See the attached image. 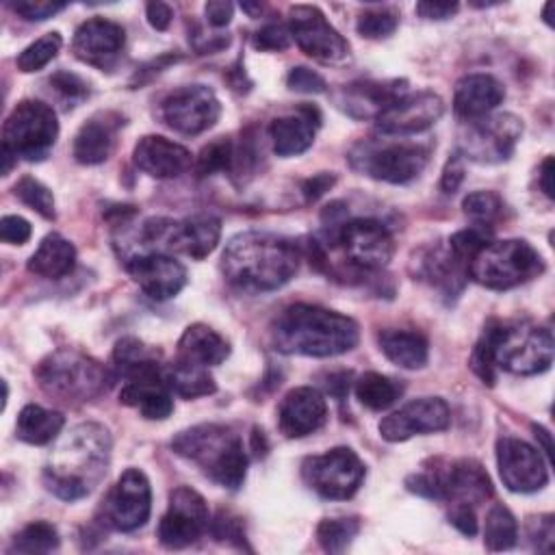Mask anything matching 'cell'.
I'll list each match as a JSON object with an SVG mask.
<instances>
[{
    "mask_svg": "<svg viewBox=\"0 0 555 555\" xmlns=\"http://www.w3.org/2000/svg\"><path fill=\"white\" fill-rule=\"evenodd\" d=\"M553 353L551 330L529 321L505 323L492 319L470 353V369L483 384L492 386L499 369L514 375L544 373L553 364Z\"/></svg>",
    "mask_w": 555,
    "mask_h": 555,
    "instance_id": "cell-1",
    "label": "cell"
},
{
    "mask_svg": "<svg viewBox=\"0 0 555 555\" xmlns=\"http://www.w3.org/2000/svg\"><path fill=\"white\" fill-rule=\"evenodd\" d=\"M304 249L297 241L273 232H241L221 254L223 278L245 293H269L284 286L299 269Z\"/></svg>",
    "mask_w": 555,
    "mask_h": 555,
    "instance_id": "cell-2",
    "label": "cell"
},
{
    "mask_svg": "<svg viewBox=\"0 0 555 555\" xmlns=\"http://www.w3.org/2000/svg\"><path fill=\"white\" fill-rule=\"evenodd\" d=\"M111 464V434L100 423H80L59 438L43 468L46 488L63 501L91 494Z\"/></svg>",
    "mask_w": 555,
    "mask_h": 555,
    "instance_id": "cell-3",
    "label": "cell"
},
{
    "mask_svg": "<svg viewBox=\"0 0 555 555\" xmlns=\"http://www.w3.org/2000/svg\"><path fill=\"white\" fill-rule=\"evenodd\" d=\"M358 338V323L351 317L312 304L284 308L271 327L275 349L288 356L332 358L351 351Z\"/></svg>",
    "mask_w": 555,
    "mask_h": 555,
    "instance_id": "cell-4",
    "label": "cell"
},
{
    "mask_svg": "<svg viewBox=\"0 0 555 555\" xmlns=\"http://www.w3.org/2000/svg\"><path fill=\"white\" fill-rule=\"evenodd\" d=\"M171 449L195 462L212 481L236 490L245 481L247 453L243 440L228 425L202 423L173 436Z\"/></svg>",
    "mask_w": 555,
    "mask_h": 555,
    "instance_id": "cell-5",
    "label": "cell"
},
{
    "mask_svg": "<svg viewBox=\"0 0 555 555\" xmlns=\"http://www.w3.org/2000/svg\"><path fill=\"white\" fill-rule=\"evenodd\" d=\"M35 377L48 397L65 403L91 401L113 382L106 366L74 349H56L46 356L37 364Z\"/></svg>",
    "mask_w": 555,
    "mask_h": 555,
    "instance_id": "cell-6",
    "label": "cell"
},
{
    "mask_svg": "<svg viewBox=\"0 0 555 555\" xmlns=\"http://www.w3.org/2000/svg\"><path fill=\"white\" fill-rule=\"evenodd\" d=\"M544 271L540 251L522 238L492 241L481 247L468 264V275L490 288L507 291L520 286Z\"/></svg>",
    "mask_w": 555,
    "mask_h": 555,
    "instance_id": "cell-7",
    "label": "cell"
},
{
    "mask_svg": "<svg viewBox=\"0 0 555 555\" xmlns=\"http://www.w3.org/2000/svg\"><path fill=\"white\" fill-rule=\"evenodd\" d=\"M429 160V145L405 139H364L349 152V163L360 173L390 182L405 184L414 180Z\"/></svg>",
    "mask_w": 555,
    "mask_h": 555,
    "instance_id": "cell-8",
    "label": "cell"
},
{
    "mask_svg": "<svg viewBox=\"0 0 555 555\" xmlns=\"http://www.w3.org/2000/svg\"><path fill=\"white\" fill-rule=\"evenodd\" d=\"M139 236L141 245L147 247V251H176L193 260H202L217 247L221 236V223L212 215H193L186 219L152 217L141 225Z\"/></svg>",
    "mask_w": 555,
    "mask_h": 555,
    "instance_id": "cell-9",
    "label": "cell"
},
{
    "mask_svg": "<svg viewBox=\"0 0 555 555\" xmlns=\"http://www.w3.org/2000/svg\"><path fill=\"white\" fill-rule=\"evenodd\" d=\"M59 137V121L52 106L39 100H22L7 117L2 147L15 158L41 160Z\"/></svg>",
    "mask_w": 555,
    "mask_h": 555,
    "instance_id": "cell-10",
    "label": "cell"
},
{
    "mask_svg": "<svg viewBox=\"0 0 555 555\" xmlns=\"http://www.w3.org/2000/svg\"><path fill=\"white\" fill-rule=\"evenodd\" d=\"M366 475L362 460L349 447H336L301 462L304 483L323 499L345 501L358 492Z\"/></svg>",
    "mask_w": 555,
    "mask_h": 555,
    "instance_id": "cell-11",
    "label": "cell"
},
{
    "mask_svg": "<svg viewBox=\"0 0 555 555\" xmlns=\"http://www.w3.org/2000/svg\"><path fill=\"white\" fill-rule=\"evenodd\" d=\"M330 228L334 245H338L345 260L360 271H377L386 267L395 254L392 234L377 219L358 217Z\"/></svg>",
    "mask_w": 555,
    "mask_h": 555,
    "instance_id": "cell-12",
    "label": "cell"
},
{
    "mask_svg": "<svg viewBox=\"0 0 555 555\" xmlns=\"http://www.w3.org/2000/svg\"><path fill=\"white\" fill-rule=\"evenodd\" d=\"M152 509V490L139 468H128L106 492L100 505V522L115 531H134L143 527Z\"/></svg>",
    "mask_w": 555,
    "mask_h": 555,
    "instance_id": "cell-13",
    "label": "cell"
},
{
    "mask_svg": "<svg viewBox=\"0 0 555 555\" xmlns=\"http://www.w3.org/2000/svg\"><path fill=\"white\" fill-rule=\"evenodd\" d=\"M288 30L297 48L321 63H343L349 56L347 39L312 4H295L288 11Z\"/></svg>",
    "mask_w": 555,
    "mask_h": 555,
    "instance_id": "cell-14",
    "label": "cell"
},
{
    "mask_svg": "<svg viewBox=\"0 0 555 555\" xmlns=\"http://www.w3.org/2000/svg\"><path fill=\"white\" fill-rule=\"evenodd\" d=\"M520 134L522 121L509 113L470 119L460 139L462 154L477 163H501L514 154Z\"/></svg>",
    "mask_w": 555,
    "mask_h": 555,
    "instance_id": "cell-15",
    "label": "cell"
},
{
    "mask_svg": "<svg viewBox=\"0 0 555 555\" xmlns=\"http://www.w3.org/2000/svg\"><path fill=\"white\" fill-rule=\"evenodd\" d=\"M158 113L171 130L193 137L215 126L221 115V104L210 87L184 85L163 98Z\"/></svg>",
    "mask_w": 555,
    "mask_h": 555,
    "instance_id": "cell-16",
    "label": "cell"
},
{
    "mask_svg": "<svg viewBox=\"0 0 555 555\" xmlns=\"http://www.w3.org/2000/svg\"><path fill=\"white\" fill-rule=\"evenodd\" d=\"M210 525L206 501L189 486H178L169 494L167 512L158 522V540L167 548H184L202 538Z\"/></svg>",
    "mask_w": 555,
    "mask_h": 555,
    "instance_id": "cell-17",
    "label": "cell"
},
{
    "mask_svg": "<svg viewBox=\"0 0 555 555\" xmlns=\"http://www.w3.org/2000/svg\"><path fill=\"white\" fill-rule=\"evenodd\" d=\"M496 466H499L501 481L512 492H520V494L538 492L548 481V470L540 455V449L514 436L499 438Z\"/></svg>",
    "mask_w": 555,
    "mask_h": 555,
    "instance_id": "cell-18",
    "label": "cell"
},
{
    "mask_svg": "<svg viewBox=\"0 0 555 555\" xmlns=\"http://www.w3.org/2000/svg\"><path fill=\"white\" fill-rule=\"evenodd\" d=\"M444 113V102L434 91L403 93L384 113L377 115L375 126L386 137H408L427 130Z\"/></svg>",
    "mask_w": 555,
    "mask_h": 555,
    "instance_id": "cell-19",
    "label": "cell"
},
{
    "mask_svg": "<svg viewBox=\"0 0 555 555\" xmlns=\"http://www.w3.org/2000/svg\"><path fill=\"white\" fill-rule=\"evenodd\" d=\"M451 423V410L440 397H423L405 403L379 421V436L388 442H403L418 434L442 431Z\"/></svg>",
    "mask_w": 555,
    "mask_h": 555,
    "instance_id": "cell-20",
    "label": "cell"
},
{
    "mask_svg": "<svg viewBox=\"0 0 555 555\" xmlns=\"http://www.w3.org/2000/svg\"><path fill=\"white\" fill-rule=\"evenodd\" d=\"M126 271L139 284V288L156 299L165 301L182 291L186 284V269L169 254L145 251L126 258Z\"/></svg>",
    "mask_w": 555,
    "mask_h": 555,
    "instance_id": "cell-21",
    "label": "cell"
},
{
    "mask_svg": "<svg viewBox=\"0 0 555 555\" xmlns=\"http://www.w3.org/2000/svg\"><path fill=\"white\" fill-rule=\"evenodd\" d=\"M124 43L126 33L117 22L106 17H91L76 28L72 50L82 63L104 69L117 61Z\"/></svg>",
    "mask_w": 555,
    "mask_h": 555,
    "instance_id": "cell-22",
    "label": "cell"
},
{
    "mask_svg": "<svg viewBox=\"0 0 555 555\" xmlns=\"http://www.w3.org/2000/svg\"><path fill=\"white\" fill-rule=\"evenodd\" d=\"M327 421V403L312 386H299L284 395L278 408V427L286 438H304Z\"/></svg>",
    "mask_w": 555,
    "mask_h": 555,
    "instance_id": "cell-23",
    "label": "cell"
},
{
    "mask_svg": "<svg viewBox=\"0 0 555 555\" xmlns=\"http://www.w3.org/2000/svg\"><path fill=\"white\" fill-rule=\"evenodd\" d=\"M119 401L132 405L143 418L163 421L173 412V397L165 382V369L156 366L124 379L119 390Z\"/></svg>",
    "mask_w": 555,
    "mask_h": 555,
    "instance_id": "cell-24",
    "label": "cell"
},
{
    "mask_svg": "<svg viewBox=\"0 0 555 555\" xmlns=\"http://www.w3.org/2000/svg\"><path fill=\"white\" fill-rule=\"evenodd\" d=\"M442 501L477 505L492 496V481L477 460H455L444 468H434Z\"/></svg>",
    "mask_w": 555,
    "mask_h": 555,
    "instance_id": "cell-25",
    "label": "cell"
},
{
    "mask_svg": "<svg viewBox=\"0 0 555 555\" xmlns=\"http://www.w3.org/2000/svg\"><path fill=\"white\" fill-rule=\"evenodd\" d=\"M403 93H408L405 80H360L345 85L336 95V104L356 119H377Z\"/></svg>",
    "mask_w": 555,
    "mask_h": 555,
    "instance_id": "cell-26",
    "label": "cell"
},
{
    "mask_svg": "<svg viewBox=\"0 0 555 555\" xmlns=\"http://www.w3.org/2000/svg\"><path fill=\"white\" fill-rule=\"evenodd\" d=\"M132 160L143 173L167 180L184 173L191 167V152L160 134H145L134 145Z\"/></svg>",
    "mask_w": 555,
    "mask_h": 555,
    "instance_id": "cell-27",
    "label": "cell"
},
{
    "mask_svg": "<svg viewBox=\"0 0 555 555\" xmlns=\"http://www.w3.org/2000/svg\"><path fill=\"white\" fill-rule=\"evenodd\" d=\"M319 124H321L319 111L308 104L299 106L297 113L275 117L269 126L273 152L284 158L304 154L312 145L314 130Z\"/></svg>",
    "mask_w": 555,
    "mask_h": 555,
    "instance_id": "cell-28",
    "label": "cell"
},
{
    "mask_svg": "<svg viewBox=\"0 0 555 555\" xmlns=\"http://www.w3.org/2000/svg\"><path fill=\"white\" fill-rule=\"evenodd\" d=\"M121 117L117 113H95L89 117L76 132L72 154L80 165H100L104 163L113 147H115V137L121 126Z\"/></svg>",
    "mask_w": 555,
    "mask_h": 555,
    "instance_id": "cell-29",
    "label": "cell"
},
{
    "mask_svg": "<svg viewBox=\"0 0 555 555\" xmlns=\"http://www.w3.org/2000/svg\"><path fill=\"white\" fill-rule=\"evenodd\" d=\"M505 98L503 85L490 74H468L457 80L453 108L464 119H479L494 111Z\"/></svg>",
    "mask_w": 555,
    "mask_h": 555,
    "instance_id": "cell-30",
    "label": "cell"
},
{
    "mask_svg": "<svg viewBox=\"0 0 555 555\" xmlns=\"http://www.w3.org/2000/svg\"><path fill=\"white\" fill-rule=\"evenodd\" d=\"M230 356L228 340L204 323L189 325L178 340V360L197 366H217Z\"/></svg>",
    "mask_w": 555,
    "mask_h": 555,
    "instance_id": "cell-31",
    "label": "cell"
},
{
    "mask_svg": "<svg viewBox=\"0 0 555 555\" xmlns=\"http://www.w3.org/2000/svg\"><path fill=\"white\" fill-rule=\"evenodd\" d=\"M418 275L427 278L431 284L442 288L444 293H460L466 278L468 267L453 256V251L447 247H434L423 254L418 260Z\"/></svg>",
    "mask_w": 555,
    "mask_h": 555,
    "instance_id": "cell-32",
    "label": "cell"
},
{
    "mask_svg": "<svg viewBox=\"0 0 555 555\" xmlns=\"http://www.w3.org/2000/svg\"><path fill=\"white\" fill-rule=\"evenodd\" d=\"M382 353L401 369H421L427 364L429 345L421 332L414 330H384L379 336Z\"/></svg>",
    "mask_w": 555,
    "mask_h": 555,
    "instance_id": "cell-33",
    "label": "cell"
},
{
    "mask_svg": "<svg viewBox=\"0 0 555 555\" xmlns=\"http://www.w3.org/2000/svg\"><path fill=\"white\" fill-rule=\"evenodd\" d=\"M76 247L61 234L43 236L35 254L28 258V271L39 278H63L74 269Z\"/></svg>",
    "mask_w": 555,
    "mask_h": 555,
    "instance_id": "cell-34",
    "label": "cell"
},
{
    "mask_svg": "<svg viewBox=\"0 0 555 555\" xmlns=\"http://www.w3.org/2000/svg\"><path fill=\"white\" fill-rule=\"evenodd\" d=\"M63 414L54 410H46L37 403H28L20 410L15 423V436L28 444H48L63 429Z\"/></svg>",
    "mask_w": 555,
    "mask_h": 555,
    "instance_id": "cell-35",
    "label": "cell"
},
{
    "mask_svg": "<svg viewBox=\"0 0 555 555\" xmlns=\"http://www.w3.org/2000/svg\"><path fill=\"white\" fill-rule=\"evenodd\" d=\"M165 382L173 395L184 399L206 397L217 390V384L206 366H197L178 358L165 369Z\"/></svg>",
    "mask_w": 555,
    "mask_h": 555,
    "instance_id": "cell-36",
    "label": "cell"
},
{
    "mask_svg": "<svg viewBox=\"0 0 555 555\" xmlns=\"http://www.w3.org/2000/svg\"><path fill=\"white\" fill-rule=\"evenodd\" d=\"M158 351L147 347L145 343H141L139 338L126 336L121 340H117L115 349H113V371L117 377L128 379L137 373L150 371L154 366H160L158 360Z\"/></svg>",
    "mask_w": 555,
    "mask_h": 555,
    "instance_id": "cell-37",
    "label": "cell"
},
{
    "mask_svg": "<svg viewBox=\"0 0 555 555\" xmlns=\"http://www.w3.org/2000/svg\"><path fill=\"white\" fill-rule=\"evenodd\" d=\"M401 392H403V386L397 379L375 371L360 375L356 382V397L369 410L390 408L401 397Z\"/></svg>",
    "mask_w": 555,
    "mask_h": 555,
    "instance_id": "cell-38",
    "label": "cell"
},
{
    "mask_svg": "<svg viewBox=\"0 0 555 555\" xmlns=\"http://www.w3.org/2000/svg\"><path fill=\"white\" fill-rule=\"evenodd\" d=\"M518 540V525L505 505H492L486 514L483 542L488 551H507Z\"/></svg>",
    "mask_w": 555,
    "mask_h": 555,
    "instance_id": "cell-39",
    "label": "cell"
},
{
    "mask_svg": "<svg viewBox=\"0 0 555 555\" xmlns=\"http://www.w3.org/2000/svg\"><path fill=\"white\" fill-rule=\"evenodd\" d=\"M360 531L358 518H323L317 527V540L327 553H343Z\"/></svg>",
    "mask_w": 555,
    "mask_h": 555,
    "instance_id": "cell-40",
    "label": "cell"
},
{
    "mask_svg": "<svg viewBox=\"0 0 555 555\" xmlns=\"http://www.w3.org/2000/svg\"><path fill=\"white\" fill-rule=\"evenodd\" d=\"M59 546V533L56 529L46 520H35L26 525L17 535L13 538L11 551L17 553H50Z\"/></svg>",
    "mask_w": 555,
    "mask_h": 555,
    "instance_id": "cell-41",
    "label": "cell"
},
{
    "mask_svg": "<svg viewBox=\"0 0 555 555\" xmlns=\"http://www.w3.org/2000/svg\"><path fill=\"white\" fill-rule=\"evenodd\" d=\"M61 46H63V37L59 33H46L43 37H39L37 41H33L20 52V56L15 59L17 69L24 74H30L46 67L59 54Z\"/></svg>",
    "mask_w": 555,
    "mask_h": 555,
    "instance_id": "cell-42",
    "label": "cell"
},
{
    "mask_svg": "<svg viewBox=\"0 0 555 555\" xmlns=\"http://www.w3.org/2000/svg\"><path fill=\"white\" fill-rule=\"evenodd\" d=\"M13 191H15V197L20 202H24L28 208L39 212L43 219H54L56 217L52 191L46 184H41L37 178H33V176L20 178Z\"/></svg>",
    "mask_w": 555,
    "mask_h": 555,
    "instance_id": "cell-43",
    "label": "cell"
},
{
    "mask_svg": "<svg viewBox=\"0 0 555 555\" xmlns=\"http://www.w3.org/2000/svg\"><path fill=\"white\" fill-rule=\"evenodd\" d=\"M232 163H234V141L219 137L199 152V156L195 160V171L199 176H212L217 171L230 173Z\"/></svg>",
    "mask_w": 555,
    "mask_h": 555,
    "instance_id": "cell-44",
    "label": "cell"
},
{
    "mask_svg": "<svg viewBox=\"0 0 555 555\" xmlns=\"http://www.w3.org/2000/svg\"><path fill=\"white\" fill-rule=\"evenodd\" d=\"M488 243H490V228L475 223V225H468V228L451 234L447 245L453 251V256L468 267L470 260L475 258V254L481 247H486Z\"/></svg>",
    "mask_w": 555,
    "mask_h": 555,
    "instance_id": "cell-45",
    "label": "cell"
},
{
    "mask_svg": "<svg viewBox=\"0 0 555 555\" xmlns=\"http://www.w3.org/2000/svg\"><path fill=\"white\" fill-rule=\"evenodd\" d=\"M462 210L479 225H490L503 210V202L492 191H473L462 199Z\"/></svg>",
    "mask_w": 555,
    "mask_h": 555,
    "instance_id": "cell-46",
    "label": "cell"
},
{
    "mask_svg": "<svg viewBox=\"0 0 555 555\" xmlns=\"http://www.w3.org/2000/svg\"><path fill=\"white\" fill-rule=\"evenodd\" d=\"M397 24H399V15L392 9H373V11H364L358 17L356 30L366 39H384L395 33Z\"/></svg>",
    "mask_w": 555,
    "mask_h": 555,
    "instance_id": "cell-47",
    "label": "cell"
},
{
    "mask_svg": "<svg viewBox=\"0 0 555 555\" xmlns=\"http://www.w3.org/2000/svg\"><path fill=\"white\" fill-rule=\"evenodd\" d=\"M50 85H52L56 95H61L65 102H69V106H76L89 93L87 82L80 76L72 74V72H56V74H52L50 76Z\"/></svg>",
    "mask_w": 555,
    "mask_h": 555,
    "instance_id": "cell-48",
    "label": "cell"
},
{
    "mask_svg": "<svg viewBox=\"0 0 555 555\" xmlns=\"http://www.w3.org/2000/svg\"><path fill=\"white\" fill-rule=\"evenodd\" d=\"M210 531L217 540L221 542H230V544H236L241 548H247L245 546V529H243V520L230 512H219L215 516V520H210Z\"/></svg>",
    "mask_w": 555,
    "mask_h": 555,
    "instance_id": "cell-49",
    "label": "cell"
},
{
    "mask_svg": "<svg viewBox=\"0 0 555 555\" xmlns=\"http://www.w3.org/2000/svg\"><path fill=\"white\" fill-rule=\"evenodd\" d=\"M291 30L284 24H267L254 35V48L267 52H282L291 46Z\"/></svg>",
    "mask_w": 555,
    "mask_h": 555,
    "instance_id": "cell-50",
    "label": "cell"
},
{
    "mask_svg": "<svg viewBox=\"0 0 555 555\" xmlns=\"http://www.w3.org/2000/svg\"><path fill=\"white\" fill-rule=\"evenodd\" d=\"M11 9L22 15L24 20L30 22H41L48 20L52 15H56L59 11L65 9V2H52V0H17L11 2Z\"/></svg>",
    "mask_w": 555,
    "mask_h": 555,
    "instance_id": "cell-51",
    "label": "cell"
},
{
    "mask_svg": "<svg viewBox=\"0 0 555 555\" xmlns=\"http://www.w3.org/2000/svg\"><path fill=\"white\" fill-rule=\"evenodd\" d=\"M286 85L288 89L293 91H299V93H323L325 91V80L321 74H317L314 69L310 67H293L286 76Z\"/></svg>",
    "mask_w": 555,
    "mask_h": 555,
    "instance_id": "cell-52",
    "label": "cell"
},
{
    "mask_svg": "<svg viewBox=\"0 0 555 555\" xmlns=\"http://www.w3.org/2000/svg\"><path fill=\"white\" fill-rule=\"evenodd\" d=\"M527 535H529V540L533 542V546H535L538 551L551 553V551H553V540H555V522H553V516H551V514H544V516L531 518L529 525H527Z\"/></svg>",
    "mask_w": 555,
    "mask_h": 555,
    "instance_id": "cell-53",
    "label": "cell"
},
{
    "mask_svg": "<svg viewBox=\"0 0 555 555\" xmlns=\"http://www.w3.org/2000/svg\"><path fill=\"white\" fill-rule=\"evenodd\" d=\"M33 234V228L30 223L20 217V215H4L0 219V236L4 243H11V245H22L30 238Z\"/></svg>",
    "mask_w": 555,
    "mask_h": 555,
    "instance_id": "cell-54",
    "label": "cell"
},
{
    "mask_svg": "<svg viewBox=\"0 0 555 555\" xmlns=\"http://www.w3.org/2000/svg\"><path fill=\"white\" fill-rule=\"evenodd\" d=\"M462 180H464V156L457 152V154H453L449 160H447V165H444V169H442V176H440V189H442V193H455L457 189H460V184H462Z\"/></svg>",
    "mask_w": 555,
    "mask_h": 555,
    "instance_id": "cell-55",
    "label": "cell"
},
{
    "mask_svg": "<svg viewBox=\"0 0 555 555\" xmlns=\"http://www.w3.org/2000/svg\"><path fill=\"white\" fill-rule=\"evenodd\" d=\"M449 520L464 535L477 533V516L473 512V505H468V503H453V507L449 512Z\"/></svg>",
    "mask_w": 555,
    "mask_h": 555,
    "instance_id": "cell-56",
    "label": "cell"
},
{
    "mask_svg": "<svg viewBox=\"0 0 555 555\" xmlns=\"http://www.w3.org/2000/svg\"><path fill=\"white\" fill-rule=\"evenodd\" d=\"M460 9L457 2H434V0H423L416 4V13L425 20H447Z\"/></svg>",
    "mask_w": 555,
    "mask_h": 555,
    "instance_id": "cell-57",
    "label": "cell"
},
{
    "mask_svg": "<svg viewBox=\"0 0 555 555\" xmlns=\"http://www.w3.org/2000/svg\"><path fill=\"white\" fill-rule=\"evenodd\" d=\"M204 13H206V20H208L210 26L221 28L232 20L234 4L225 2V0H210V2L204 4Z\"/></svg>",
    "mask_w": 555,
    "mask_h": 555,
    "instance_id": "cell-58",
    "label": "cell"
},
{
    "mask_svg": "<svg viewBox=\"0 0 555 555\" xmlns=\"http://www.w3.org/2000/svg\"><path fill=\"white\" fill-rule=\"evenodd\" d=\"M145 15H147V22L152 28L156 30H167L171 20H173V11L169 4L160 2V0H154V2H147L145 4Z\"/></svg>",
    "mask_w": 555,
    "mask_h": 555,
    "instance_id": "cell-59",
    "label": "cell"
},
{
    "mask_svg": "<svg viewBox=\"0 0 555 555\" xmlns=\"http://www.w3.org/2000/svg\"><path fill=\"white\" fill-rule=\"evenodd\" d=\"M334 182H336V178L332 173H317L304 182L301 193L306 195V202H317L325 191L332 189Z\"/></svg>",
    "mask_w": 555,
    "mask_h": 555,
    "instance_id": "cell-60",
    "label": "cell"
},
{
    "mask_svg": "<svg viewBox=\"0 0 555 555\" xmlns=\"http://www.w3.org/2000/svg\"><path fill=\"white\" fill-rule=\"evenodd\" d=\"M349 377H351V373H334V375H330L327 382H325V390L340 401L347 395V390H349Z\"/></svg>",
    "mask_w": 555,
    "mask_h": 555,
    "instance_id": "cell-61",
    "label": "cell"
},
{
    "mask_svg": "<svg viewBox=\"0 0 555 555\" xmlns=\"http://www.w3.org/2000/svg\"><path fill=\"white\" fill-rule=\"evenodd\" d=\"M538 176H540V189H542V193H544L548 199H553V158H551V156L544 158V163H542Z\"/></svg>",
    "mask_w": 555,
    "mask_h": 555,
    "instance_id": "cell-62",
    "label": "cell"
},
{
    "mask_svg": "<svg viewBox=\"0 0 555 555\" xmlns=\"http://www.w3.org/2000/svg\"><path fill=\"white\" fill-rule=\"evenodd\" d=\"M531 429L535 431V438L542 440V451H544L546 455H551V436H548V431H546L542 425H533Z\"/></svg>",
    "mask_w": 555,
    "mask_h": 555,
    "instance_id": "cell-63",
    "label": "cell"
}]
</instances>
